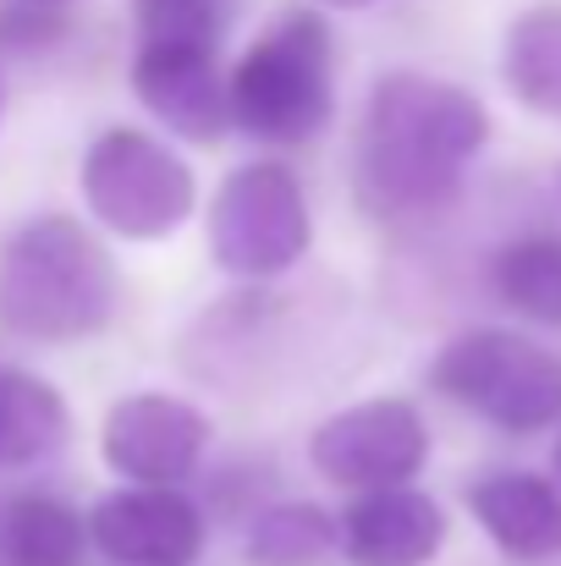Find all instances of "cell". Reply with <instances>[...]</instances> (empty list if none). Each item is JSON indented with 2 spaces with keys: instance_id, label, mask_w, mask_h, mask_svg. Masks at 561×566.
Listing matches in <instances>:
<instances>
[{
  "instance_id": "9c48e42d",
  "label": "cell",
  "mask_w": 561,
  "mask_h": 566,
  "mask_svg": "<svg viewBox=\"0 0 561 566\" xmlns=\"http://www.w3.org/2000/svg\"><path fill=\"white\" fill-rule=\"evenodd\" d=\"M89 545L116 566H187L204 551V517L177 490H122L94 506Z\"/></svg>"
},
{
  "instance_id": "7c38bea8",
  "label": "cell",
  "mask_w": 561,
  "mask_h": 566,
  "mask_svg": "<svg viewBox=\"0 0 561 566\" xmlns=\"http://www.w3.org/2000/svg\"><path fill=\"white\" fill-rule=\"evenodd\" d=\"M479 528L512 562H551L561 556V490L540 473H490L468 490Z\"/></svg>"
},
{
  "instance_id": "8992f818",
  "label": "cell",
  "mask_w": 561,
  "mask_h": 566,
  "mask_svg": "<svg viewBox=\"0 0 561 566\" xmlns=\"http://www.w3.org/2000/svg\"><path fill=\"white\" fill-rule=\"evenodd\" d=\"M83 198L100 226H111L133 242H155V237H172L187 220L193 171L160 138L111 127L83 160Z\"/></svg>"
},
{
  "instance_id": "e0dca14e",
  "label": "cell",
  "mask_w": 561,
  "mask_h": 566,
  "mask_svg": "<svg viewBox=\"0 0 561 566\" xmlns=\"http://www.w3.org/2000/svg\"><path fill=\"white\" fill-rule=\"evenodd\" d=\"M342 551V528L320 506H276L253 523L248 562L253 566H320Z\"/></svg>"
},
{
  "instance_id": "4fadbf2b",
  "label": "cell",
  "mask_w": 561,
  "mask_h": 566,
  "mask_svg": "<svg viewBox=\"0 0 561 566\" xmlns=\"http://www.w3.org/2000/svg\"><path fill=\"white\" fill-rule=\"evenodd\" d=\"M66 401L55 385L22 369H0V468L44 462L66 446Z\"/></svg>"
},
{
  "instance_id": "d6986e66",
  "label": "cell",
  "mask_w": 561,
  "mask_h": 566,
  "mask_svg": "<svg viewBox=\"0 0 561 566\" xmlns=\"http://www.w3.org/2000/svg\"><path fill=\"white\" fill-rule=\"evenodd\" d=\"M331 6H370V0H331Z\"/></svg>"
},
{
  "instance_id": "2e32d148",
  "label": "cell",
  "mask_w": 561,
  "mask_h": 566,
  "mask_svg": "<svg viewBox=\"0 0 561 566\" xmlns=\"http://www.w3.org/2000/svg\"><path fill=\"white\" fill-rule=\"evenodd\" d=\"M496 292L512 314L561 325V237H518L496 259Z\"/></svg>"
},
{
  "instance_id": "277c9868",
  "label": "cell",
  "mask_w": 561,
  "mask_h": 566,
  "mask_svg": "<svg viewBox=\"0 0 561 566\" xmlns=\"http://www.w3.org/2000/svg\"><path fill=\"white\" fill-rule=\"evenodd\" d=\"M435 390L496 429L534 434L561 418V358L518 331H468L435 358Z\"/></svg>"
},
{
  "instance_id": "ffe728a7",
  "label": "cell",
  "mask_w": 561,
  "mask_h": 566,
  "mask_svg": "<svg viewBox=\"0 0 561 566\" xmlns=\"http://www.w3.org/2000/svg\"><path fill=\"white\" fill-rule=\"evenodd\" d=\"M33 6H61V0H33Z\"/></svg>"
},
{
  "instance_id": "5b68a950",
  "label": "cell",
  "mask_w": 561,
  "mask_h": 566,
  "mask_svg": "<svg viewBox=\"0 0 561 566\" xmlns=\"http://www.w3.org/2000/svg\"><path fill=\"white\" fill-rule=\"evenodd\" d=\"M309 248V198L298 177L276 160H253L226 177L209 209V253L226 275L264 281L303 259Z\"/></svg>"
},
{
  "instance_id": "5bb4252c",
  "label": "cell",
  "mask_w": 561,
  "mask_h": 566,
  "mask_svg": "<svg viewBox=\"0 0 561 566\" xmlns=\"http://www.w3.org/2000/svg\"><path fill=\"white\" fill-rule=\"evenodd\" d=\"M501 72L529 111L561 122V6H534L507 28Z\"/></svg>"
},
{
  "instance_id": "52a82bcc",
  "label": "cell",
  "mask_w": 561,
  "mask_h": 566,
  "mask_svg": "<svg viewBox=\"0 0 561 566\" xmlns=\"http://www.w3.org/2000/svg\"><path fill=\"white\" fill-rule=\"evenodd\" d=\"M309 457L336 490H402L429 457V429L407 401H359L314 429Z\"/></svg>"
},
{
  "instance_id": "ac0fdd59",
  "label": "cell",
  "mask_w": 561,
  "mask_h": 566,
  "mask_svg": "<svg viewBox=\"0 0 561 566\" xmlns=\"http://www.w3.org/2000/svg\"><path fill=\"white\" fill-rule=\"evenodd\" d=\"M144 44H215V0H138Z\"/></svg>"
},
{
  "instance_id": "ba28073f",
  "label": "cell",
  "mask_w": 561,
  "mask_h": 566,
  "mask_svg": "<svg viewBox=\"0 0 561 566\" xmlns=\"http://www.w3.org/2000/svg\"><path fill=\"white\" fill-rule=\"evenodd\" d=\"M209 440L204 412L166 396V390H144V396H122L100 429L105 462L133 484V490H177L187 473L198 468V451Z\"/></svg>"
},
{
  "instance_id": "30bf717a",
  "label": "cell",
  "mask_w": 561,
  "mask_h": 566,
  "mask_svg": "<svg viewBox=\"0 0 561 566\" xmlns=\"http://www.w3.org/2000/svg\"><path fill=\"white\" fill-rule=\"evenodd\" d=\"M133 88L183 138H215L226 127V83L215 66V44H144Z\"/></svg>"
},
{
  "instance_id": "8fae6325",
  "label": "cell",
  "mask_w": 561,
  "mask_h": 566,
  "mask_svg": "<svg viewBox=\"0 0 561 566\" xmlns=\"http://www.w3.org/2000/svg\"><path fill=\"white\" fill-rule=\"evenodd\" d=\"M336 528L353 566H424L446 545V512L413 484L359 495Z\"/></svg>"
},
{
  "instance_id": "44dd1931",
  "label": "cell",
  "mask_w": 561,
  "mask_h": 566,
  "mask_svg": "<svg viewBox=\"0 0 561 566\" xmlns=\"http://www.w3.org/2000/svg\"><path fill=\"white\" fill-rule=\"evenodd\" d=\"M557 473H561V440H557Z\"/></svg>"
},
{
  "instance_id": "7a4b0ae2",
  "label": "cell",
  "mask_w": 561,
  "mask_h": 566,
  "mask_svg": "<svg viewBox=\"0 0 561 566\" xmlns=\"http://www.w3.org/2000/svg\"><path fill=\"white\" fill-rule=\"evenodd\" d=\"M116 308V264L66 214L28 220L0 248V319L28 342H83Z\"/></svg>"
},
{
  "instance_id": "6da1fadb",
  "label": "cell",
  "mask_w": 561,
  "mask_h": 566,
  "mask_svg": "<svg viewBox=\"0 0 561 566\" xmlns=\"http://www.w3.org/2000/svg\"><path fill=\"white\" fill-rule=\"evenodd\" d=\"M490 138L485 105L440 77L391 72L374 83L359 149V188L380 214H424L451 203L463 171Z\"/></svg>"
},
{
  "instance_id": "9a60e30c",
  "label": "cell",
  "mask_w": 561,
  "mask_h": 566,
  "mask_svg": "<svg viewBox=\"0 0 561 566\" xmlns=\"http://www.w3.org/2000/svg\"><path fill=\"white\" fill-rule=\"evenodd\" d=\"M83 545H89L83 517L50 495H22L0 517L6 566H83Z\"/></svg>"
},
{
  "instance_id": "3957f363",
  "label": "cell",
  "mask_w": 561,
  "mask_h": 566,
  "mask_svg": "<svg viewBox=\"0 0 561 566\" xmlns=\"http://www.w3.org/2000/svg\"><path fill=\"white\" fill-rule=\"evenodd\" d=\"M226 116L270 144H303L331 116V39L320 17H287L226 83Z\"/></svg>"
}]
</instances>
